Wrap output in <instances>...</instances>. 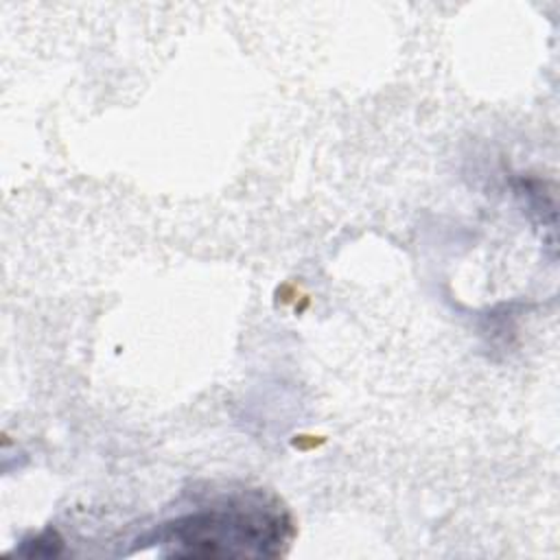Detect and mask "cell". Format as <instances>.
Instances as JSON below:
<instances>
[{"mask_svg":"<svg viewBox=\"0 0 560 560\" xmlns=\"http://www.w3.org/2000/svg\"><path fill=\"white\" fill-rule=\"evenodd\" d=\"M291 521L265 501H228L199 510L158 529V542L173 556L221 558V556H278L289 540Z\"/></svg>","mask_w":560,"mask_h":560,"instance_id":"1","label":"cell"}]
</instances>
